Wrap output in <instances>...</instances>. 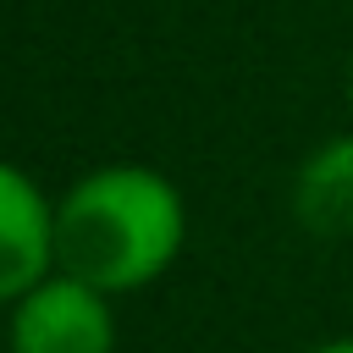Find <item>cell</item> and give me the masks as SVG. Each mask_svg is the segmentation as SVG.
<instances>
[{
  "mask_svg": "<svg viewBox=\"0 0 353 353\" xmlns=\"http://www.w3.org/2000/svg\"><path fill=\"white\" fill-rule=\"evenodd\" d=\"M55 265L94 292H121L160 276L182 243V199L143 165H105L83 176L50 226Z\"/></svg>",
  "mask_w": 353,
  "mask_h": 353,
  "instance_id": "cell-1",
  "label": "cell"
},
{
  "mask_svg": "<svg viewBox=\"0 0 353 353\" xmlns=\"http://www.w3.org/2000/svg\"><path fill=\"white\" fill-rule=\"evenodd\" d=\"M110 314L88 281H39L11 320L17 353H110Z\"/></svg>",
  "mask_w": 353,
  "mask_h": 353,
  "instance_id": "cell-2",
  "label": "cell"
},
{
  "mask_svg": "<svg viewBox=\"0 0 353 353\" xmlns=\"http://www.w3.org/2000/svg\"><path fill=\"white\" fill-rule=\"evenodd\" d=\"M50 226H55V215L44 210L33 182L17 165H0V298L39 287L44 265L55 259Z\"/></svg>",
  "mask_w": 353,
  "mask_h": 353,
  "instance_id": "cell-3",
  "label": "cell"
},
{
  "mask_svg": "<svg viewBox=\"0 0 353 353\" xmlns=\"http://www.w3.org/2000/svg\"><path fill=\"white\" fill-rule=\"evenodd\" d=\"M292 215L320 237L353 232V138H336L314 160H303L292 188Z\"/></svg>",
  "mask_w": 353,
  "mask_h": 353,
  "instance_id": "cell-4",
  "label": "cell"
},
{
  "mask_svg": "<svg viewBox=\"0 0 353 353\" xmlns=\"http://www.w3.org/2000/svg\"><path fill=\"white\" fill-rule=\"evenodd\" d=\"M320 353H353V342H331V347H320Z\"/></svg>",
  "mask_w": 353,
  "mask_h": 353,
  "instance_id": "cell-5",
  "label": "cell"
}]
</instances>
